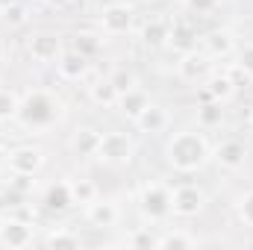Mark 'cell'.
I'll list each match as a JSON object with an SVG mask.
<instances>
[{
  "label": "cell",
  "instance_id": "6da1fadb",
  "mask_svg": "<svg viewBox=\"0 0 253 250\" xmlns=\"http://www.w3.org/2000/svg\"><path fill=\"white\" fill-rule=\"evenodd\" d=\"M212 159V147L206 141L203 132L197 129H183L174 132L165 144V162L177 171V174H194L200 171L206 162Z\"/></svg>",
  "mask_w": 253,
  "mask_h": 250
},
{
  "label": "cell",
  "instance_id": "7a4b0ae2",
  "mask_svg": "<svg viewBox=\"0 0 253 250\" xmlns=\"http://www.w3.org/2000/svg\"><path fill=\"white\" fill-rule=\"evenodd\" d=\"M62 115H65L62 97H56V94L47 91V88L30 91V94L21 100V112H18L21 124L27 126V129H33V132L50 129L56 121H62Z\"/></svg>",
  "mask_w": 253,
  "mask_h": 250
},
{
  "label": "cell",
  "instance_id": "3957f363",
  "mask_svg": "<svg viewBox=\"0 0 253 250\" xmlns=\"http://www.w3.org/2000/svg\"><path fill=\"white\" fill-rule=\"evenodd\" d=\"M138 206L147 221H165L171 215V188L162 183H144L138 194Z\"/></svg>",
  "mask_w": 253,
  "mask_h": 250
},
{
  "label": "cell",
  "instance_id": "277c9868",
  "mask_svg": "<svg viewBox=\"0 0 253 250\" xmlns=\"http://www.w3.org/2000/svg\"><path fill=\"white\" fill-rule=\"evenodd\" d=\"M135 156V144L126 132H103L100 135V147H97V159L106 165H126Z\"/></svg>",
  "mask_w": 253,
  "mask_h": 250
},
{
  "label": "cell",
  "instance_id": "5b68a950",
  "mask_svg": "<svg viewBox=\"0 0 253 250\" xmlns=\"http://www.w3.org/2000/svg\"><path fill=\"white\" fill-rule=\"evenodd\" d=\"M44 162H47V153L39 144H18L6 156V165H9L12 174H33L36 177L44 168Z\"/></svg>",
  "mask_w": 253,
  "mask_h": 250
},
{
  "label": "cell",
  "instance_id": "8992f818",
  "mask_svg": "<svg viewBox=\"0 0 253 250\" xmlns=\"http://www.w3.org/2000/svg\"><path fill=\"white\" fill-rule=\"evenodd\" d=\"M0 245L9 250H21L33 245V221L18 218V215H3L0 218Z\"/></svg>",
  "mask_w": 253,
  "mask_h": 250
},
{
  "label": "cell",
  "instance_id": "52a82bcc",
  "mask_svg": "<svg viewBox=\"0 0 253 250\" xmlns=\"http://www.w3.org/2000/svg\"><path fill=\"white\" fill-rule=\"evenodd\" d=\"M206 206V194L197 186L171 188V215L174 218H197Z\"/></svg>",
  "mask_w": 253,
  "mask_h": 250
},
{
  "label": "cell",
  "instance_id": "ba28073f",
  "mask_svg": "<svg viewBox=\"0 0 253 250\" xmlns=\"http://www.w3.org/2000/svg\"><path fill=\"white\" fill-rule=\"evenodd\" d=\"M135 24V12L126 3H109L100 12V33L103 36H126Z\"/></svg>",
  "mask_w": 253,
  "mask_h": 250
},
{
  "label": "cell",
  "instance_id": "9c48e42d",
  "mask_svg": "<svg viewBox=\"0 0 253 250\" xmlns=\"http://www.w3.org/2000/svg\"><path fill=\"white\" fill-rule=\"evenodd\" d=\"M27 50H30L33 62L50 65V62H56V59L62 56V39H59L56 33H47V30H42V33H33V36H30V42H27Z\"/></svg>",
  "mask_w": 253,
  "mask_h": 250
},
{
  "label": "cell",
  "instance_id": "30bf717a",
  "mask_svg": "<svg viewBox=\"0 0 253 250\" xmlns=\"http://www.w3.org/2000/svg\"><path fill=\"white\" fill-rule=\"evenodd\" d=\"M85 218H88L91 227L106 230V227H115V224H118L121 209H118L115 200H103V197H97V200H91V203L85 206Z\"/></svg>",
  "mask_w": 253,
  "mask_h": 250
},
{
  "label": "cell",
  "instance_id": "8fae6325",
  "mask_svg": "<svg viewBox=\"0 0 253 250\" xmlns=\"http://www.w3.org/2000/svg\"><path fill=\"white\" fill-rule=\"evenodd\" d=\"M212 159H215V162H218L224 171H239V168H245L248 147H245L242 141L230 138V141H221V144L212 150Z\"/></svg>",
  "mask_w": 253,
  "mask_h": 250
},
{
  "label": "cell",
  "instance_id": "7c38bea8",
  "mask_svg": "<svg viewBox=\"0 0 253 250\" xmlns=\"http://www.w3.org/2000/svg\"><path fill=\"white\" fill-rule=\"evenodd\" d=\"M168 36H171V21H165V18H150V21H144V27H141V33H138V39H141V44H144L147 50H162V47H168Z\"/></svg>",
  "mask_w": 253,
  "mask_h": 250
},
{
  "label": "cell",
  "instance_id": "4fadbf2b",
  "mask_svg": "<svg viewBox=\"0 0 253 250\" xmlns=\"http://www.w3.org/2000/svg\"><path fill=\"white\" fill-rule=\"evenodd\" d=\"M209 56L206 53H200L197 47L189 50V53H180V62H177V74H180V80H186V83H197L200 77H206V71H209Z\"/></svg>",
  "mask_w": 253,
  "mask_h": 250
},
{
  "label": "cell",
  "instance_id": "5bb4252c",
  "mask_svg": "<svg viewBox=\"0 0 253 250\" xmlns=\"http://www.w3.org/2000/svg\"><path fill=\"white\" fill-rule=\"evenodd\" d=\"M203 47H206V56L209 59H227L236 53V36L230 30H212L209 36H203Z\"/></svg>",
  "mask_w": 253,
  "mask_h": 250
},
{
  "label": "cell",
  "instance_id": "9a60e30c",
  "mask_svg": "<svg viewBox=\"0 0 253 250\" xmlns=\"http://www.w3.org/2000/svg\"><path fill=\"white\" fill-rule=\"evenodd\" d=\"M168 47H174L177 53H189L197 47V30L194 24L180 18V21H171V36H168Z\"/></svg>",
  "mask_w": 253,
  "mask_h": 250
},
{
  "label": "cell",
  "instance_id": "2e32d148",
  "mask_svg": "<svg viewBox=\"0 0 253 250\" xmlns=\"http://www.w3.org/2000/svg\"><path fill=\"white\" fill-rule=\"evenodd\" d=\"M56 71L68 83H80L88 74V59L83 53H77V50H62V56L56 59Z\"/></svg>",
  "mask_w": 253,
  "mask_h": 250
},
{
  "label": "cell",
  "instance_id": "e0dca14e",
  "mask_svg": "<svg viewBox=\"0 0 253 250\" xmlns=\"http://www.w3.org/2000/svg\"><path fill=\"white\" fill-rule=\"evenodd\" d=\"M71 50L83 53L85 59H94L100 50H103V33H91V30H80L74 39H71Z\"/></svg>",
  "mask_w": 253,
  "mask_h": 250
},
{
  "label": "cell",
  "instance_id": "ac0fdd59",
  "mask_svg": "<svg viewBox=\"0 0 253 250\" xmlns=\"http://www.w3.org/2000/svg\"><path fill=\"white\" fill-rule=\"evenodd\" d=\"M236 94V85H233V80L227 77V74H215V77H209V83L203 85V100H221V103H227L230 97Z\"/></svg>",
  "mask_w": 253,
  "mask_h": 250
},
{
  "label": "cell",
  "instance_id": "d6986e66",
  "mask_svg": "<svg viewBox=\"0 0 253 250\" xmlns=\"http://www.w3.org/2000/svg\"><path fill=\"white\" fill-rule=\"evenodd\" d=\"M100 135H103V132H97V129H91V126H83V129L74 132V138H71V150H74L77 156H97Z\"/></svg>",
  "mask_w": 253,
  "mask_h": 250
},
{
  "label": "cell",
  "instance_id": "ffe728a7",
  "mask_svg": "<svg viewBox=\"0 0 253 250\" xmlns=\"http://www.w3.org/2000/svg\"><path fill=\"white\" fill-rule=\"evenodd\" d=\"M147 106H150V97H147L138 85H135V88H129V91H124V94L118 97V109L124 112L126 118H132V121H135Z\"/></svg>",
  "mask_w": 253,
  "mask_h": 250
},
{
  "label": "cell",
  "instance_id": "44dd1931",
  "mask_svg": "<svg viewBox=\"0 0 253 250\" xmlns=\"http://www.w3.org/2000/svg\"><path fill=\"white\" fill-rule=\"evenodd\" d=\"M135 126H138L141 132H162V129L168 126V112H165L162 106L150 103V106L135 118Z\"/></svg>",
  "mask_w": 253,
  "mask_h": 250
},
{
  "label": "cell",
  "instance_id": "7402d4cb",
  "mask_svg": "<svg viewBox=\"0 0 253 250\" xmlns=\"http://www.w3.org/2000/svg\"><path fill=\"white\" fill-rule=\"evenodd\" d=\"M224 124V103L221 100H203L197 106V126L200 129H215Z\"/></svg>",
  "mask_w": 253,
  "mask_h": 250
},
{
  "label": "cell",
  "instance_id": "603a6c76",
  "mask_svg": "<svg viewBox=\"0 0 253 250\" xmlns=\"http://www.w3.org/2000/svg\"><path fill=\"white\" fill-rule=\"evenodd\" d=\"M71 206H74V197H71L68 183H56V186L47 188V194H44V209L47 212H65Z\"/></svg>",
  "mask_w": 253,
  "mask_h": 250
},
{
  "label": "cell",
  "instance_id": "cb8c5ba5",
  "mask_svg": "<svg viewBox=\"0 0 253 250\" xmlns=\"http://www.w3.org/2000/svg\"><path fill=\"white\" fill-rule=\"evenodd\" d=\"M88 97L97 103V106H103V109H112V106H118V91H115V85L109 83V77L106 80H97L94 85H88Z\"/></svg>",
  "mask_w": 253,
  "mask_h": 250
},
{
  "label": "cell",
  "instance_id": "d4e9b609",
  "mask_svg": "<svg viewBox=\"0 0 253 250\" xmlns=\"http://www.w3.org/2000/svg\"><path fill=\"white\" fill-rule=\"evenodd\" d=\"M124 245L129 250H159V236H153L150 227H135L126 233Z\"/></svg>",
  "mask_w": 253,
  "mask_h": 250
},
{
  "label": "cell",
  "instance_id": "484cf974",
  "mask_svg": "<svg viewBox=\"0 0 253 250\" xmlns=\"http://www.w3.org/2000/svg\"><path fill=\"white\" fill-rule=\"evenodd\" d=\"M44 245H47V248H56V250H62V248L74 250V248H80V245H83V239H80L74 230H68V227H56V230H50V233H47Z\"/></svg>",
  "mask_w": 253,
  "mask_h": 250
},
{
  "label": "cell",
  "instance_id": "4316f807",
  "mask_svg": "<svg viewBox=\"0 0 253 250\" xmlns=\"http://www.w3.org/2000/svg\"><path fill=\"white\" fill-rule=\"evenodd\" d=\"M189 248H197V239L189 236V233H183V230L159 236V250H189Z\"/></svg>",
  "mask_w": 253,
  "mask_h": 250
},
{
  "label": "cell",
  "instance_id": "83f0119b",
  "mask_svg": "<svg viewBox=\"0 0 253 250\" xmlns=\"http://www.w3.org/2000/svg\"><path fill=\"white\" fill-rule=\"evenodd\" d=\"M71 197L77 206H88L91 200H97V186L91 180H71Z\"/></svg>",
  "mask_w": 253,
  "mask_h": 250
},
{
  "label": "cell",
  "instance_id": "f1b7e54d",
  "mask_svg": "<svg viewBox=\"0 0 253 250\" xmlns=\"http://www.w3.org/2000/svg\"><path fill=\"white\" fill-rule=\"evenodd\" d=\"M18 112H21V97L9 88H0V124L15 121Z\"/></svg>",
  "mask_w": 253,
  "mask_h": 250
},
{
  "label": "cell",
  "instance_id": "f546056e",
  "mask_svg": "<svg viewBox=\"0 0 253 250\" xmlns=\"http://www.w3.org/2000/svg\"><path fill=\"white\" fill-rule=\"evenodd\" d=\"M0 15H3V21H6L9 27H21V24L30 21V6H27V0H18V3H12L9 9H3Z\"/></svg>",
  "mask_w": 253,
  "mask_h": 250
},
{
  "label": "cell",
  "instance_id": "4dcf8cb0",
  "mask_svg": "<svg viewBox=\"0 0 253 250\" xmlns=\"http://www.w3.org/2000/svg\"><path fill=\"white\" fill-rule=\"evenodd\" d=\"M109 83L115 85V91H118V94H124V91H129V88H135V85H138L135 74H132V71H126V68L112 71V74H109Z\"/></svg>",
  "mask_w": 253,
  "mask_h": 250
},
{
  "label": "cell",
  "instance_id": "1f68e13d",
  "mask_svg": "<svg viewBox=\"0 0 253 250\" xmlns=\"http://www.w3.org/2000/svg\"><path fill=\"white\" fill-rule=\"evenodd\" d=\"M236 215H239V221H242L245 227H253V188L239 197V203H236Z\"/></svg>",
  "mask_w": 253,
  "mask_h": 250
},
{
  "label": "cell",
  "instance_id": "d6a6232c",
  "mask_svg": "<svg viewBox=\"0 0 253 250\" xmlns=\"http://www.w3.org/2000/svg\"><path fill=\"white\" fill-rule=\"evenodd\" d=\"M9 188H12L18 197H27V194H33L36 180H33V174H12V177H9Z\"/></svg>",
  "mask_w": 253,
  "mask_h": 250
},
{
  "label": "cell",
  "instance_id": "836d02e7",
  "mask_svg": "<svg viewBox=\"0 0 253 250\" xmlns=\"http://www.w3.org/2000/svg\"><path fill=\"white\" fill-rule=\"evenodd\" d=\"M183 3H186V9L194 12V15H212V12L221 9L224 0H183Z\"/></svg>",
  "mask_w": 253,
  "mask_h": 250
},
{
  "label": "cell",
  "instance_id": "e575fe53",
  "mask_svg": "<svg viewBox=\"0 0 253 250\" xmlns=\"http://www.w3.org/2000/svg\"><path fill=\"white\" fill-rule=\"evenodd\" d=\"M21 200H24V197H18L12 188H0V218H3V215H9Z\"/></svg>",
  "mask_w": 253,
  "mask_h": 250
},
{
  "label": "cell",
  "instance_id": "d590c367",
  "mask_svg": "<svg viewBox=\"0 0 253 250\" xmlns=\"http://www.w3.org/2000/svg\"><path fill=\"white\" fill-rule=\"evenodd\" d=\"M224 74H227V77L233 80V85H236V88H242V85H248V83L253 80V77H251V74H248V71H245V68H242L239 62H233L230 68H227V71H224Z\"/></svg>",
  "mask_w": 253,
  "mask_h": 250
},
{
  "label": "cell",
  "instance_id": "8d00e7d4",
  "mask_svg": "<svg viewBox=\"0 0 253 250\" xmlns=\"http://www.w3.org/2000/svg\"><path fill=\"white\" fill-rule=\"evenodd\" d=\"M236 62H239L253 77V42H251V44H245V47L239 50V59H236Z\"/></svg>",
  "mask_w": 253,
  "mask_h": 250
},
{
  "label": "cell",
  "instance_id": "74e56055",
  "mask_svg": "<svg viewBox=\"0 0 253 250\" xmlns=\"http://www.w3.org/2000/svg\"><path fill=\"white\" fill-rule=\"evenodd\" d=\"M6 156H9V153H6V147H3V144H0V168H3V165H6Z\"/></svg>",
  "mask_w": 253,
  "mask_h": 250
},
{
  "label": "cell",
  "instance_id": "f35d334b",
  "mask_svg": "<svg viewBox=\"0 0 253 250\" xmlns=\"http://www.w3.org/2000/svg\"><path fill=\"white\" fill-rule=\"evenodd\" d=\"M12 3H18V0H0V12H3V9H9Z\"/></svg>",
  "mask_w": 253,
  "mask_h": 250
},
{
  "label": "cell",
  "instance_id": "ab89813d",
  "mask_svg": "<svg viewBox=\"0 0 253 250\" xmlns=\"http://www.w3.org/2000/svg\"><path fill=\"white\" fill-rule=\"evenodd\" d=\"M50 6H65V3H71V0H47Z\"/></svg>",
  "mask_w": 253,
  "mask_h": 250
},
{
  "label": "cell",
  "instance_id": "60d3db41",
  "mask_svg": "<svg viewBox=\"0 0 253 250\" xmlns=\"http://www.w3.org/2000/svg\"><path fill=\"white\" fill-rule=\"evenodd\" d=\"M248 150L253 153V132H251V141H248Z\"/></svg>",
  "mask_w": 253,
  "mask_h": 250
},
{
  "label": "cell",
  "instance_id": "b9f144b4",
  "mask_svg": "<svg viewBox=\"0 0 253 250\" xmlns=\"http://www.w3.org/2000/svg\"><path fill=\"white\" fill-rule=\"evenodd\" d=\"M248 121H251V126H253V109H251V115H248Z\"/></svg>",
  "mask_w": 253,
  "mask_h": 250
},
{
  "label": "cell",
  "instance_id": "7bdbcfd3",
  "mask_svg": "<svg viewBox=\"0 0 253 250\" xmlns=\"http://www.w3.org/2000/svg\"><path fill=\"white\" fill-rule=\"evenodd\" d=\"M144 3H150V0H144Z\"/></svg>",
  "mask_w": 253,
  "mask_h": 250
}]
</instances>
